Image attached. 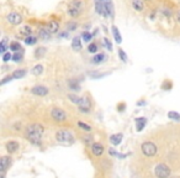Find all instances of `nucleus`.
Listing matches in <instances>:
<instances>
[{"mask_svg": "<svg viewBox=\"0 0 180 178\" xmlns=\"http://www.w3.org/2000/svg\"><path fill=\"white\" fill-rule=\"evenodd\" d=\"M44 129L41 124H31L26 127V139L34 145H41V140L43 136Z\"/></svg>", "mask_w": 180, "mask_h": 178, "instance_id": "obj_1", "label": "nucleus"}, {"mask_svg": "<svg viewBox=\"0 0 180 178\" xmlns=\"http://www.w3.org/2000/svg\"><path fill=\"white\" fill-rule=\"evenodd\" d=\"M85 11V4L83 0H72L67 6V14L72 19L80 17Z\"/></svg>", "mask_w": 180, "mask_h": 178, "instance_id": "obj_2", "label": "nucleus"}, {"mask_svg": "<svg viewBox=\"0 0 180 178\" xmlns=\"http://www.w3.org/2000/svg\"><path fill=\"white\" fill-rule=\"evenodd\" d=\"M56 140L63 145H72L74 142V135L69 130H59L56 132Z\"/></svg>", "mask_w": 180, "mask_h": 178, "instance_id": "obj_3", "label": "nucleus"}, {"mask_svg": "<svg viewBox=\"0 0 180 178\" xmlns=\"http://www.w3.org/2000/svg\"><path fill=\"white\" fill-rule=\"evenodd\" d=\"M154 175H155L157 178H170L172 170L165 163H158L154 167Z\"/></svg>", "mask_w": 180, "mask_h": 178, "instance_id": "obj_4", "label": "nucleus"}, {"mask_svg": "<svg viewBox=\"0 0 180 178\" xmlns=\"http://www.w3.org/2000/svg\"><path fill=\"white\" fill-rule=\"evenodd\" d=\"M141 150H142V153H143L145 157H153L157 155V151H158V147L157 145L152 141H144L141 145Z\"/></svg>", "mask_w": 180, "mask_h": 178, "instance_id": "obj_5", "label": "nucleus"}, {"mask_svg": "<svg viewBox=\"0 0 180 178\" xmlns=\"http://www.w3.org/2000/svg\"><path fill=\"white\" fill-rule=\"evenodd\" d=\"M5 21H6L7 24L12 25V26H19V25L22 24L24 17H22V15H20V14L16 12V11H10V12H7V14L5 15Z\"/></svg>", "mask_w": 180, "mask_h": 178, "instance_id": "obj_6", "label": "nucleus"}, {"mask_svg": "<svg viewBox=\"0 0 180 178\" xmlns=\"http://www.w3.org/2000/svg\"><path fill=\"white\" fill-rule=\"evenodd\" d=\"M51 118L57 123H63L67 120V113L61 108H53L51 110Z\"/></svg>", "mask_w": 180, "mask_h": 178, "instance_id": "obj_7", "label": "nucleus"}, {"mask_svg": "<svg viewBox=\"0 0 180 178\" xmlns=\"http://www.w3.org/2000/svg\"><path fill=\"white\" fill-rule=\"evenodd\" d=\"M78 110L83 114H89L91 111V100L88 95H84L81 97V100L78 105Z\"/></svg>", "mask_w": 180, "mask_h": 178, "instance_id": "obj_8", "label": "nucleus"}, {"mask_svg": "<svg viewBox=\"0 0 180 178\" xmlns=\"http://www.w3.org/2000/svg\"><path fill=\"white\" fill-rule=\"evenodd\" d=\"M31 93L36 97H46L48 93H49V89L46 87V85H42V84H37L35 87L31 88Z\"/></svg>", "mask_w": 180, "mask_h": 178, "instance_id": "obj_9", "label": "nucleus"}, {"mask_svg": "<svg viewBox=\"0 0 180 178\" xmlns=\"http://www.w3.org/2000/svg\"><path fill=\"white\" fill-rule=\"evenodd\" d=\"M113 16H115L113 2H112V0H106V1H105V17L113 19Z\"/></svg>", "mask_w": 180, "mask_h": 178, "instance_id": "obj_10", "label": "nucleus"}, {"mask_svg": "<svg viewBox=\"0 0 180 178\" xmlns=\"http://www.w3.org/2000/svg\"><path fill=\"white\" fill-rule=\"evenodd\" d=\"M105 1H106V0H94L95 12H96L98 15L105 16Z\"/></svg>", "mask_w": 180, "mask_h": 178, "instance_id": "obj_11", "label": "nucleus"}, {"mask_svg": "<svg viewBox=\"0 0 180 178\" xmlns=\"http://www.w3.org/2000/svg\"><path fill=\"white\" fill-rule=\"evenodd\" d=\"M37 35H38V38L42 40V41H49L51 40V36L52 34L48 31L47 27H38V31H37Z\"/></svg>", "mask_w": 180, "mask_h": 178, "instance_id": "obj_12", "label": "nucleus"}, {"mask_svg": "<svg viewBox=\"0 0 180 178\" xmlns=\"http://www.w3.org/2000/svg\"><path fill=\"white\" fill-rule=\"evenodd\" d=\"M90 150H91V152H93V155L95 156V157H100L103 153H104V146L101 145V143L99 142H94L91 146H90Z\"/></svg>", "mask_w": 180, "mask_h": 178, "instance_id": "obj_13", "label": "nucleus"}, {"mask_svg": "<svg viewBox=\"0 0 180 178\" xmlns=\"http://www.w3.org/2000/svg\"><path fill=\"white\" fill-rule=\"evenodd\" d=\"M47 29H48V31L52 34V35H54V34H57L58 31H59V22L57 21V20H49L48 22H47V26H46Z\"/></svg>", "mask_w": 180, "mask_h": 178, "instance_id": "obj_14", "label": "nucleus"}, {"mask_svg": "<svg viewBox=\"0 0 180 178\" xmlns=\"http://www.w3.org/2000/svg\"><path fill=\"white\" fill-rule=\"evenodd\" d=\"M5 147H6V151H7L9 153H14V152H16V151L20 148V143L17 142V141L11 140V141H7V142H6Z\"/></svg>", "mask_w": 180, "mask_h": 178, "instance_id": "obj_15", "label": "nucleus"}, {"mask_svg": "<svg viewBox=\"0 0 180 178\" xmlns=\"http://www.w3.org/2000/svg\"><path fill=\"white\" fill-rule=\"evenodd\" d=\"M10 163H11V160L10 157L7 156H2L1 160H0V170H1V173H5L6 170L10 167Z\"/></svg>", "mask_w": 180, "mask_h": 178, "instance_id": "obj_16", "label": "nucleus"}, {"mask_svg": "<svg viewBox=\"0 0 180 178\" xmlns=\"http://www.w3.org/2000/svg\"><path fill=\"white\" fill-rule=\"evenodd\" d=\"M105 60H106V55H105L104 52H99V53H96V55L91 58V63H94V65H100V63H103Z\"/></svg>", "mask_w": 180, "mask_h": 178, "instance_id": "obj_17", "label": "nucleus"}, {"mask_svg": "<svg viewBox=\"0 0 180 178\" xmlns=\"http://www.w3.org/2000/svg\"><path fill=\"white\" fill-rule=\"evenodd\" d=\"M19 34L26 38V37H29V36L32 35V27H31L30 25H24L22 27L19 29Z\"/></svg>", "mask_w": 180, "mask_h": 178, "instance_id": "obj_18", "label": "nucleus"}, {"mask_svg": "<svg viewBox=\"0 0 180 178\" xmlns=\"http://www.w3.org/2000/svg\"><path fill=\"white\" fill-rule=\"evenodd\" d=\"M27 74V71L25 68H20V70H15V71L11 73L12 75V79H22L25 75Z\"/></svg>", "mask_w": 180, "mask_h": 178, "instance_id": "obj_19", "label": "nucleus"}, {"mask_svg": "<svg viewBox=\"0 0 180 178\" xmlns=\"http://www.w3.org/2000/svg\"><path fill=\"white\" fill-rule=\"evenodd\" d=\"M122 139H123L122 134H113V135L110 136V142L112 143L113 146H118L120 143L122 142Z\"/></svg>", "mask_w": 180, "mask_h": 178, "instance_id": "obj_20", "label": "nucleus"}, {"mask_svg": "<svg viewBox=\"0 0 180 178\" xmlns=\"http://www.w3.org/2000/svg\"><path fill=\"white\" fill-rule=\"evenodd\" d=\"M68 87L69 89L73 90V92H79L80 90V84H79V80L73 78V79H69L68 80Z\"/></svg>", "mask_w": 180, "mask_h": 178, "instance_id": "obj_21", "label": "nucleus"}, {"mask_svg": "<svg viewBox=\"0 0 180 178\" xmlns=\"http://www.w3.org/2000/svg\"><path fill=\"white\" fill-rule=\"evenodd\" d=\"M111 31H112V35H113V38H115L116 43L120 45V43L122 42V36H121V34H120L117 26H116V25H112V26H111Z\"/></svg>", "mask_w": 180, "mask_h": 178, "instance_id": "obj_22", "label": "nucleus"}, {"mask_svg": "<svg viewBox=\"0 0 180 178\" xmlns=\"http://www.w3.org/2000/svg\"><path fill=\"white\" fill-rule=\"evenodd\" d=\"M81 47H83V45H81V40H80V37L79 36H75L74 38L72 40V48L74 51H80L81 50Z\"/></svg>", "mask_w": 180, "mask_h": 178, "instance_id": "obj_23", "label": "nucleus"}, {"mask_svg": "<svg viewBox=\"0 0 180 178\" xmlns=\"http://www.w3.org/2000/svg\"><path fill=\"white\" fill-rule=\"evenodd\" d=\"M147 125V119L145 118H137L136 119V130L137 131H142Z\"/></svg>", "mask_w": 180, "mask_h": 178, "instance_id": "obj_24", "label": "nucleus"}, {"mask_svg": "<svg viewBox=\"0 0 180 178\" xmlns=\"http://www.w3.org/2000/svg\"><path fill=\"white\" fill-rule=\"evenodd\" d=\"M132 7H133V10H136L138 12H142L144 10L143 0H132Z\"/></svg>", "mask_w": 180, "mask_h": 178, "instance_id": "obj_25", "label": "nucleus"}, {"mask_svg": "<svg viewBox=\"0 0 180 178\" xmlns=\"http://www.w3.org/2000/svg\"><path fill=\"white\" fill-rule=\"evenodd\" d=\"M46 52H47L46 47H37L36 50H35V52H34V56H35V58H37V60H39V58L44 57Z\"/></svg>", "mask_w": 180, "mask_h": 178, "instance_id": "obj_26", "label": "nucleus"}, {"mask_svg": "<svg viewBox=\"0 0 180 178\" xmlns=\"http://www.w3.org/2000/svg\"><path fill=\"white\" fill-rule=\"evenodd\" d=\"M9 50H10V51H14V52H20V51H22V47H21L20 42L14 41V42H11V43L9 45Z\"/></svg>", "mask_w": 180, "mask_h": 178, "instance_id": "obj_27", "label": "nucleus"}, {"mask_svg": "<svg viewBox=\"0 0 180 178\" xmlns=\"http://www.w3.org/2000/svg\"><path fill=\"white\" fill-rule=\"evenodd\" d=\"M31 73H32L34 75H37V77L41 75V74L43 73V66H42V65H36V66L31 70Z\"/></svg>", "mask_w": 180, "mask_h": 178, "instance_id": "obj_28", "label": "nucleus"}, {"mask_svg": "<svg viewBox=\"0 0 180 178\" xmlns=\"http://www.w3.org/2000/svg\"><path fill=\"white\" fill-rule=\"evenodd\" d=\"M117 53H118V57H120V60H121L123 63H127V62H128V56L126 55V52H125L122 48H118Z\"/></svg>", "mask_w": 180, "mask_h": 178, "instance_id": "obj_29", "label": "nucleus"}, {"mask_svg": "<svg viewBox=\"0 0 180 178\" xmlns=\"http://www.w3.org/2000/svg\"><path fill=\"white\" fill-rule=\"evenodd\" d=\"M66 29H67L68 32H69V31H75V30L78 29V22H75V21H68V22L66 24Z\"/></svg>", "mask_w": 180, "mask_h": 178, "instance_id": "obj_30", "label": "nucleus"}, {"mask_svg": "<svg viewBox=\"0 0 180 178\" xmlns=\"http://www.w3.org/2000/svg\"><path fill=\"white\" fill-rule=\"evenodd\" d=\"M99 51V46H98V43H95V42H90L89 45H88V52H90V53H96Z\"/></svg>", "mask_w": 180, "mask_h": 178, "instance_id": "obj_31", "label": "nucleus"}, {"mask_svg": "<svg viewBox=\"0 0 180 178\" xmlns=\"http://www.w3.org/2000/svg\"><path fill=\"white\" fill-rule=\"evenodd\" d=\"M37 41H38V37H36V36H32V35L25 38V43H26V45H30V46L36 45Z\"/></svg>", "mask_w": 180, "mask_h": 178, "instance_id": "obj_32", "label": "nucleus"}, {"mask_svg": "<svg viewBox=\"0 0 180 178\" xmlns=\"http://www.w3.org/2000/svg\"><path fill=\"white\" fill-rule=\"evenodd\" d=\"M168 119H170L173 121H180V114L177 111H169L168 113Z\"/></svg>", "mask_w": 180, "mask_h": 178, "instance_id": "obj_33", "label": "nucleus"}, {"mask_svg": "<svg viewBox=\"0 0 180 178\" xmlns=\"http://www.w3.org/2000/svg\"><path fill=\"white\" fill-rule=\"evenodd\" d=\"M108 73H99V72H90L89 75L93 78V79H100V78H104L106 77Z\"/></svg>", "mask_w": 180, "mask_h": 178, "instance_id": "obj_34", "label": "nucleus"}, {"mask_svg": "<svg viewBox=\"0 0 180 178\" xmlns=\"http://www.w3.org/2000/svg\"><path fill=\"white\" fill-rule=\"evenodd\" d=\"M78 126H79L81 130H84L85 132H90V131H91V126L88 125V124H85V123H83V121H78Z\"/></svg>", "mask_w": 180, "mask_h": 178, "instance_id": "obj_35", "label": "nucleus"}, {"mask_svg": "<svg viewBox=\"0 0 180 178\" xmlns=\"http://www.w3.org/2000/svg\"><path fill=\"white\" fill-rule=\"evenodd\" d=\"M81 38H83V41H85V42L89 43V42L93 40V34L89 32V31H84V32L81 34Z\"/></svg>", "mask_w": 180, "mask_h": 178, "instance_id": "obj_36", "label": "nucleus"}, {"mask_svg": "<svg viewBox=\"0 0 180 178\" xmlns=\"http://www.w3.org/2000/svg\"><path fill=\"white\" fill-rule=\"evenodd\" d=\"M68 99L72 102L73 104H76V105H79V103H80V100H81V98L78 97V95H75V94H69V95H68Z\"/></svg>", "mask_w": 180, "mask_h": 178, "instance_id": "obj_37", "label": "nucleus"}, {"mask_svg": "<svg viewBox=\"0 0 180 178\" xmlns=\"http://www.w3.org/2000/svg\"><path fill=\"white\" fill-rule=\"evenodd\" d=\"M22 58H24V56H22V53H20V52H15V53L12 55V61H14V62H16V63L21 62V61H22Z\"/></svg>", "mask_w": 180, "mask_h": 178, "instance_id": "obj_38", "label": "nucleus"}, {"mask_svg": "<svg viewBox=\"0 0 180 178\" xmlns=\"http://www.w3.org/2000/svg\"><path fill=\"white\" fill-rule=\"evenodd\" d=\"M160 11H162V14H163L165 17H168V19H170V17L173 16V10H170V9L164 7V9H162Z\"/></svg>", "mask_w": 180, "mask_h": 178, "instance_id": "obj_39", "label": "nucleus"}, {"mask_svg": "<svg viewBox=\"0 0 180 178\" xmlns=\"http://www.w3.org/2000/svg\"><path fill=\"white\" fill-rule=\"evenodd\" d=\"M110 155L116 156V157H118V158H126V157H127V153H120V152H116V151H113V150L110 151Z\"/></svg>", "mask_w": 180, "mask_h": 178, "instance_id": "obj_40", "label": "nucleus"}, {"mask_svg": "<svg viewBox=\"0 0 180 178\" xmlns=\"http://www.w3.org/2000/svg\"><path fill=\"white\" fill-rule=\"evenodd\" d=\"M10 60H12V55H11L10 52H6V53L2 55V62H4V63L9 62Z\"/></svg>", "mask_w": 180, "mask_h": 178, "instance_id": "obj_41", "label": "nucleus"}, {"mask_svg": "<svg viewBox=\"0 0 180 178\" xmlns=\"http://www.w3.org/2000/svg\"><path fill=\"white\" fill-rule=\"evenodd\" d=\"M0 52L4 55V53H6V38H4L2 41H1V43H0Z\"/></svg>", "mask_w": 180, "mask_h": 178, "instance_id": "obj_42", "label": "nucleus"}, {"mask_svg": "<svg viewBox=\"0 0 180 178\" xmlns=\"http://www.w3.org/2000/svg\"><path fill=\"white\" fill-rule=\"evenodd\" d=\"M83 141L86 145H93V137L90 135H84L83 136Z\"/></svg>", "mask_w": 180, "mask_h": 178, "instance_id": "obj_43", "label": "nucleus"}, {"mask_svg": "<svg viewBox=\"0 0 180 178\" xmlns=\"http://www.w3.org/2000/svg\"><path fill=\"white\" fill-rule=\"evenodd\" d=\"M104 43H105V46H106V48H108V51H112V43H111V41L108 40V37L104 38Z\"/></svg>", "mask_w": 180, "mask_h": 178, "instance_id": "obj_44", "label": "nucleus"}, {"mask_svg": "<svg viewBox=\"0 0 180 178\" xmlns=\"http://www.w3.org/2000/svg\"><path fill=\"white\" fill-rule=\"evenodd\" d=\"M10 80H12V75L10 74V75H7V77H5L2 80H1V85H4V84H6L7 82H10Z\"/></svg>", "mask_w": 180, "mask_h": 178, "instance_id": "obj_45", "label": "nucleus"}, {"mask_svg": "<svg viewBox=\"0 0 180 178\" xmlns=\"http://www.w3.org/2000/svg\"><path fill=\"white\" fill-rule=\"evenodd\" d=\"M174 17H175V21H177V24H179V25H180V9H178V10L175 11V14H174Z\"/></svg>", "mask_w": 180, "mask_h": 178, "instance_id": "obj_46", "label": "nucleus"}, {"mask_svg": "<svg viewBox=\"0 0 180 178\" xmlns=\"http://www.w3.org/2000/svg\"><path fill=\"white\" fill-rule=\"evenodd\" d=\"M68 36H69V32L66 30L64 32H61V34L58 35V37H59V38H64V37H68Z\"/></svg>", "mask_w": 180, "mask_h": 178, "instance_id": "obj_47", "label": "nucleus"}, {"mask_svg": "<svg viewBox=\"0 0 180 178\" xmlns=\"http://www.w3.org/2000/svg\"><path fill=\"white\" fill-rule=\"evenodd\" d=\"M125 107H126V104H125V103H120V104L117 105V109H118L120 111H122V110L125 109Z\"/></svg>", "mask_w": 180, "mask_h": 178, "instance_id": "obj_48", "label": "nucleus"}, {"mask_svg": "<svg viewBox=\"0 0 180 178\" xmlns=\"http://www.w3.org/2000/svg\"><path fill=\"white\" fill-rule=\"evenodd\" d=\"M145 104V102H140V103H137V105H144Z\"/></svg>", "mask_w": 180, "mask_h": 178, "instance_id": "obj_49", "label": "nucleus"}, {"mask_svg": "<svg viewBox=\"0 0 180 178\" xmlns=\"http://www.w3.org/2000/svg\"><path fill=\"white\" fill-rule=\"evenodd\" d=\"M170 178H180V177H178V176H175V177H170Z\"/></svg>", "mask_w": 180, "mask_h": 178, "instance_id": "obj_50", "label": "nucleus"}, {"mask_svg": "<svg viewBox=\"0 0 180 178\" xmlns=\"http://www.w3.org/2000/svg\"><path fill=\"white\" fill-rule=\"evenodd\" d=\"M143 1H149V0H143Z\"/></svg>", "mask_w": 180, "mask_h": 178, "instance_id": "obj_51", "label": "nucleus"}]
</instances>
